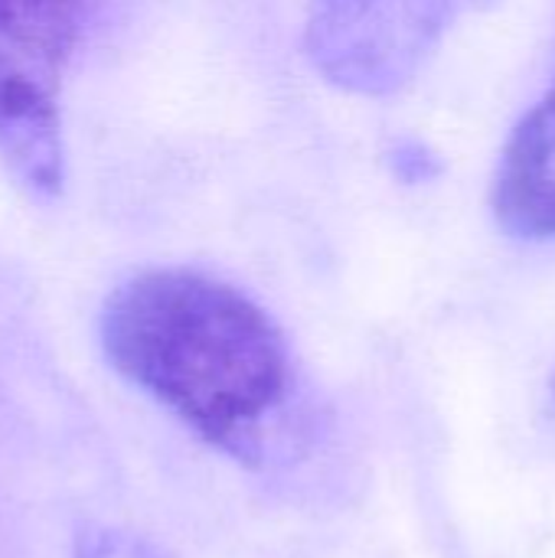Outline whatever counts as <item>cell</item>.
<instances>
[{
	"instance_id": "7a4b0ae2",
	"label": "cell",
	"mask_w": 555,
	"mask_h": 558,
	"mask_svg": "<svg viewBox=\"0 0 555 558\" xmlns=\"http://www.w3.org/2000/svg\"><path fill=\"white\" fill-rule=\"evenodd\" d=\"M85 0H0V163L36 196L62 190V69Z\"/></svg>"
},
{
	"instance_id": "3957f363",
	"label": "cell",
	"mask_w": 555,
	"mask_h": 558,
	"mask_svg": "<svg viewBox=\"0 0 555 558\" xmlns=\"http://www.w3.org/2000/svg\"><path fill=\"white\" fill-rule=\"evenodd\" d=\"M451 0H307L304 49L324 82L353 95H393L442 43Z\"/></svg>"
},
{
	"instance_id": "6da1fadb",
	"label": "cell",
	"mask_w": 555,
	"mask_h": 558,
	"mask_svg": "<svg viewBox=\"0 0 555 558\" xmlns=\"http://www.w3.org/2000/svg\"><path fill=\"white\" fill-rule=\"evenodd\" d=\"M98 340L128 383L236 458H252L288 396V350L272 317L190 268H150L118 284Z\"/></svg>"
},
{
	"instance_id": "277c9868",
	"label": "cell",
	"mask_w": 555,
	"mask_h": 558,
	"mask_svg": "<svg viewBox=\"0 0 555 558\" xmlns=\"http://www.w3.org/2000/svg\"><path fill=\"white\" fill-rule=\"evenodd\" d=\"M494 213L520 239H555V85L504 147Z\"/></svg>"
},
{
	"instance_id": "5b68a950",
	"label": "cell",
	"mask_w": 555,
	"mask_h": 558,
	"mask_svg": "<svg viewBox=\"0 0 555 558\" xmlns=\"http://www.w3.org/2000/svg\"><path fill=\"white\" fill-rule=\"evenodd\" d=\"M72 558H164L150 543H144L134 533L111 530V526H95L79 536Z\"/></svg>"
}]
</instances>
